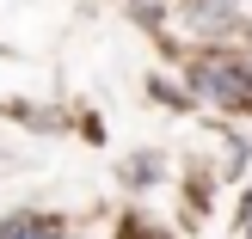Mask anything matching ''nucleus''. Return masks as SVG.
I'll list each match as a JSON object with an SVG mask.
<instances>
[{
	"mask_svg": "<svg viewBox=\"0 0 252 239\" xmlns=\"http://www.w3.org/2000/svg\"><path fill=\"white\" fill-rule=\"evenodd\" d=\"M191 86L203 98H216L221 110H246L252 105V61H191Z\"/></svg>",
	"mask_w": 252,
	"mask_h": 239,
	"instance_id": "nucleus-1",
	"label": "nucleus"
},
{
	"mask_svg": "<svg viewBox=\"0 0 252 239\" xmlns=\"http://www.w3.org/2000/svg\"><path fill=\"white\" fill-rule=\"evenodd\" d=\"M234 12H240V0H197V19H203V25H216V19L228 25Z\"/></svg>",
	"mask_w": 252,
	"mask_h": 239,
	"instance_id": "nucleus-2",
	"label": "nucleus"
},
{
	"mask_svg": "<svg viewBox=\"0 0 252 239\" xmlns=\"http://www.w3.org/2000/svg\"><path fill=\"white\" fill-rule=\"evenodd\" d=\"M240 227H246V233H252V196H246V215H240Z\"/></svg>",
	"mask_w": 252,
	"mask_h": 239,
	"instance_id": "nucleus-3",
	"label": "nucleus"
}]
</instances>
